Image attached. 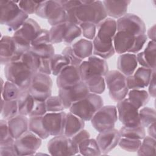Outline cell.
Instances as JSON below:
<instances>
[{"instance_id":"obj_1","label":"cell","mask_w":156,"mask_h":156,"mask_svg":"<svg viewBox=\"0 0 156 156\" xmlns=\"http://www.w3.org/2000/svg\"><path fill=\"white\" fill-rule=\"evenodd\" d=\"M17 3L13 1H0L1 24L7 26L10 31L17 30L29 18V15L23 12Z\"/></svg>"},{"instance_id":"obj_2","label":"cell","mask_w":156,"mask_h":156,"mask_svg":"<svg viewBox=\"0 0 156 156\" xmlns=\"http://www.w3.org/2000/svg\"><path fill=\"white\" fill-rule=\"evenodd\" d=\"M75 14L79 25L83 23L97 25L107 18L102 1L99 0L82 1V4L77 7Z\"/></svg>"},{"instance_id":"obj_3","label":"cell","mask_w":156,"mask_h":156,"mask_svg":"<svg viewBox=\"0 0 156 156\" xmlns=\"http://www.w3.org/2000/svg\"><path fill=\"white\" fill-rule=\"evenodd\" d=\"M103 105L104 101L101 96L89 93L84 98L73 104L69 110L83 121H88Z\"/></svg>"},{"instance_id":"obj_4","label":"cell","mask_w":156,"mask_h":156,"mask_svg":"<svg viewBox=\"0 0 156 156\" xmlns=\"http://www.w3.org/2000/svg\"><path fill=\"white\" fill-rule=\"evenodd\" d=\"M34 73L21 60L10 63L4 67L7 80L15 83L21 90L29 88Z\"/></svg>"},{"instance_id":"obj_5","label":"cell","mask_w":156,"mask_h":156,"mask_svg":"<svg viewBox=\"0 0 156 156\" xmlns=\"http://www.w3.org/2000/svg\"><path fill=\"white\" fill-rule=\"evenodd\" d=\"M104 79L111 99L118 102L126 98L129 90L126 76L118 70H112L108 71Z\"/></svg>"},{"instance_id":"obj_6","label":"cell","mask_w":156,"mask_h":156,"mask_svg":"<svg viewBox=\"0 0 156 156\" xmlns=\"http://www.w3.org/2000/svg\"><path fill=\"white\" fill-rule=\"evenodd\" d=\"M35 14L40 18L48 20L52 26L67 22L66 12L59 1H41Z\"/></svg>"},{"instance_id":"obj_7","label":"cell","mask_w":156,"mask_h":156,"mask_svg":"<svg viewBox=\"0 0 156 156\" xmlns=\"http://www.w3.org/2000/svg\"><path fill=\"white\" fill-rule=\"evenodd\" d=\"M41 29V28L36 21L29 18L20 28L14 32L12 37L22 49L27 51L30 49L32 41Z\"/></svg>"},{"instance_id":"obj_8","label":"cell","mask_w":156,"mask_h":156,"mask_svg":"<svg viewBox=\"0 0 156 156\" xmlns=\"http://www.w3.org/2000/svg\"><path fill=\"white\" fill-rule=\"evenodd\" d=\"M52 80L49 75L34 73L28 88L35 99L45 101L51 96Z\"/></svg>"},{"instance_id":"obj_9","label":"cell","mask_w":156,"mask_h":156,"mask_svg":"<svg viewBox=\"0 0 156 156\" xmlns=\"http://www.w3.org/2000/svg\"><path fill=\"white\" fill-rule=\"evenodd\" d=\"M117 120L116 107L109 105H103L99 108L90 121L93 127L98 132H101L113 128Z\"/></svg>"},{"instance_id":"obj_10","label":"cell","mask_w":156,"mask_h":156,"mask_svg":"<svg viewBox=\"0 0 156 156\" xmlns=\"http://www.w3.org/2000/svg\"><path fill=\"white\" fill-rule=\"evenodd\" d=\"M15 41L13 37L1 36L0 41V62L6 65L12 62L20 61L25 52Z\"/></svg>"},{"instance_id":"obj_11","label":"cell","mask_w":156,"mask_h":156,"mask_svg":"<svg viewBox=\"0 0 156 156\" xmlns=\"http://www.w3.org/2000/svg\"><path fill=\"white\" fill-rule=\"evenodd\" d=\"M47 149L51 155H73L79 152L78 145L64 135L51 138L48 143Z\"/></svg>"},{"instance_id":"obj_12","label":"cell","mask_w":156,"mask_h":156,"mask_svg":"<svg viewBox=\"0 0 156 156\" xmlns=\"http://www.w3.org/2000/svg\"><path fill=\"white\" fill-rule=\"evenodd\" d=\"M79 68L82 81H85L94 75L104 77L108 71V66L106 60L94 55L90 56L87 60L83 61Z\"/></svg>"},{"instance_id":"obj_13","label":"cell","mask_w":156,"mask_h":156,"mask_svg":"<svg viewBox=\"0 0 156 156\" xmlns=\"http://www.w3.org/2000/svg\"><path fill=\"white\" fill-rule=\"evenodd\" d=\"M42 139L30 130H27L15 140L14 147L16 155H34L40 147Z\"/></svg>"},{"instance_id":"obj_14","label":"cell","mask_w":156,"mask_h":156,"mask_svg":"<svg viewBox=\"0 0 156 156\" xmlns=\"http://www.w3.org/2000/svg\"><path fill=\"white\" fill-rule=\"evenodd\" d=\"M118 119L125 127H136L140 124L139 109L133 105L127 98L118 102Z\"/></svg>"},{"instance_id":"obj_15","label":"cell","mask_w":156,"mask_h":156,"mask_svg":"<svg viewBox=\"0 0 156 156\" xmlns=\"http://www.w3.org/2000/svg\"><path fill=\"white\" fill-rule=\"evenodd\" d=\"M90 93L85 83L81 80L77 84L68 87L58 88V96L61 98L65 109L84 98Z\"/></svg>"},{"instance_id":"obj_16","label":"cell","mask_w":156,"mask_h":156,"mask_svg":"<svg viewBox=\"0 0 156 156\" xmlns=\"http://www.w3.org/2000/svg\"><path fill=\"white\" fill-rule=\"evenodd\" d=\"M117 31H122L134 36L145 34L146 28L144 21L136 15L126 13L116 21Z\"/></svg>"},{"instance_id":"obj_17","label":"cell","mask_w":156,"mask_h":156,"mask_svg":"<svg viewBox=\"0 0 156 156\" xmlns=\"http://www.w3.org/2000/svg\"><path fill=\"white\" fill-rule=\"evenodd\" d=\"M66 113L47 112L42 116V123L44 130L51 136L63 135Z\"/></svg>"},{"instance_id":"obj_18","label":"cell","mask_w":156,"mask_h":156,"mask_svg":"<svg viewBox=\"0 0 156 156\" xmlns=\"http://www.w3.org/2000/svg\"><path fill=\"white\" fill-rule=\"evenodd\" d=\"M155 70L143 66L136 68L132 75L126 77L129 90H140L148 87Z\"/></svg>"},{"instance_id":"obj_19","label":"cell","mask_w":156,"mask_h":156,"mask_svg":"<svg viewBox=\"0 0 156 156\" xmlns=\"http://www.w3.org/2000/svg\"><path fill=\"white\" fill-rule=\"evenodd\" d=\"M120 138L119 130L113 128L99 132L96 140L102 155H107L117 145Z\"/></svg>"},{"instance_id":"obj_20","label":"cell","mask_w":156,"mask_h":156,"mask_svg":"<svg viewBox=\"0 0 156 156\" xmlns=\"http://www.w3.org/2000/svg\"><path fill=\"white\" fill-rule=\"evenodd\" d=\"M79 66L69 65L57 76L56 83L58 88H68L81 81Z\"/></svg>"},{"instance_id":"obj_21","label":"cell","mask_w":156,"mask_h":156,"mask_svg":"<svg viewBox=\"0 0 156 156\" xmlns=\"http://www.w3.org/2000/svg\"><path fill=\"white\" fill-rule=\"evenodd\" d=\"M96 37L101 41L112 43L117 32L116 21L112 18H106L96 25Z\"/></svg>"},{"instance_id":"obj_22","label":"cell","mask_w":156,"mask_h":156,"mask_svg":"<svg viewBox=\"0 0 156 156\" xmlns=\"http://www.w3.org/2000/svg\"><path fill=\"white\" fill-rule=\"evenodd\" d=\"M135 36L122 31H117L113 39L115 52L122 54L129 52L133 46Z\"/></svg>"},{"instance_id":"obj_23","label":"cell","mask_w":156,"mask_h":156,"mask_svg":"<svg viewBox=\"0 0 156 156\" xmlns=\"http://www.w3.org/2000/svg\"><path fill=\"white\" fill-rule=\"evenodd\" d=\"M27 116L18 114L7 120L9 133L15 140L29 130V118Z\"/></svg>"},{"instance_id":"obj_24","label":"cell","mask_w":156,"mask_h":156,"mask_svg":"<svg viewBox=\"0 0 156 156\" xmlns=\"http://www.w3.org/2000/svg\"><path fill=\"white\" fill-rule=\"evenodd\" d=\"M156 42L149 41L143 51L136 54L138 63L141 66L155 69Z\"/></svg>"},{"instance_id":"obj_25","label":"cell","mask_w":156,"mask_h":156,"mask_svg":"<svg viewBox=\"0 0 156 156\" xmlns=\"http://www.w3.org/2000/svg\"><path fill=\"white\" fill-rule=\"evenodd\" d=\"M138 64L136 54L129 52L121 54L117 60L118 71L126 77L134 73L137 68Z\"/></svg>"},{"instance_id":"obj_26","label":"cell","mask_w":156,"mask_h":156,"mask_svg":"<svg viewBox=\"0 0 156 156\" xmlns=\"http://www.w3.org/2000/svg\"><path fill=\"white\" fill-rule=\"evenodd\" d=\"M107 16L113 19L119 18L127 13L130 1H103Z\"/></svg>"},{"instance_id":"obj_27","label":"cell","mask_w":156,"mask_h":156,"mask_svg":"<svg viewBox=\"0 0 156 156\" xmlns=\"http://www.w3.org/2000/svg\"><path fill=\"white\" fill-rule=\"evenodd\" d=\"M85 127V121L70 112L66 113L63 135L71 138Z\"/></svg>"},{"instance_id":"obj_28","label":"cell","mask_w":156,"mask_h":156,"mask_svg":"<svg viewBox=\"0 0 156 156\" xmlns=\"http://www.w3.org/2000/svg\"><path fill=\"white\" fill-rule=\"evenodd\" d=\"M16 100L18 102V113L29 116L35 102V99L29 90H21Z\"/></svg>"},{"instance_id":"obj_29","label":"cell","mask_w":156,"mask_h":156,"mask_svg":"<svg viewBox=\"0 0 156 156\" xmlns=\"http://www.w3.org/2000/svg\"><path fill=\"white\" fill-rule=\"evenodd\" d=\"M93 54L103 59H108L112 57L115 53L113 42H102L95 37L93 41Z\"/></svg>"},{"instance_id":"obj_30","label":"cell","mask_w":156,"mask_h":156,"mask_svg":"<svg viewBox=\"0 0 156 156\" xmlns=\"http://www.w3.org/2000/svg\"><path fill=\"white\" fill-rule=\"evenodd\" d=\"M72 49L74 54L82 60L92 55L93 41L85 38H81L72 44Z\"/></svg>"},{"instance_id":"obj_31","label":"cell","mask_w":156,"mask_h":156,"mask_svg":"<svg viewBox=\"0 0 156 156\" xmlns=\"http://www.w3.org/2000/svg\"><path fill=\"white\" fill-rule=\"evenodd\" d=\"M128 100L138 109L144 107L149 102L150 96L144 90H129L127 93Z\"/></svg>"},{"instance_id":"obj_32","label":"cell","mask_w":156,"mask_h":156,"mask_svg":"<svg viewBox=\"0 0 156 156\" xmlns=\"http://www.w3.org/2000/svg\"><path fill=\"white\" fill-rule=\"evenodd\" d=\"M87 86L90 93L101 94L105 89V82L104 77L99 75H94L83 81Z\"/></svg>"},{"instance_id":"obj_33","label":"cell","mask_w":156,"mask_h":156,"mask_svg":"<svg viewBox=\"0 0 156 156\" xmlns=\"http://www.w3.org/2000/svg\"><path fill=\"white\" fill-rule=\"evenodd\" d=\"M79 152L85 156L101 155V152L96 139L88 138L78 146Z\"/></svg>"},{"instance_id":"obj_34","label":"cell","mask_w":156,"mask_h":156,"mask_svg":"<svg viewBox=\"0 0 156 156\" xmlns=\"http://www.w3.org/2000/svg\"><path fill=\"white\" fill-rule=\"evenodd\" d=\"M70 65L69 60L62 54H55L50 60V68L51 74L57 76L61 71Z\"/></svg>"},{"instance_id":"obj_35","label":"cell","mask_w":156,"mask_h":156,"mask_svg":"<svg viewBox=\"0 0 156 156\" xmlns=\"http://www.w3.org/2000/svg\"><path fill=\"white\" fill-rule=\"evenodd\" d=\"M1 114L2 118L7 121L19 114L17 100L5 101L1 98Z\"/></svg>"},{"instance_id":"obj_36","label":"cell","mask_w":156,"mask_h":156,"mask_svg":"<svg viewBox=\"0 0 156 156\" xmlns=\"http://www.w3.org/2000/svg\"><path fill=\"white\" fill-rule=\"evenodd\" d=\"M119 133L121 137L142 140L146 136V130L141 125L132 127L122 126L119 129Z\"/></svg>"},{"instance_id":"obj_37","label":"cell","mask_w":156,"mask_h":156,"mask_svg":"<svg viewBox=\"0 0 156 156\" xmlns=\"http://www.w3.org/2000/svg\"><path fill=\"white\" fill-rule=\"evenodd\" d=\"M29 130L37 135L42 140H45L50 136L43 127L42 123V116L29 117Z\"/></svg>"},{"instance_id":"obj_38","label":"cell","mask_w":156,"mask_h":156,"mask_svg":"<svg viewBox=\"0 0 156 156\" xmlns=\"http://www.w3.org/2000/svg\"><path fill=\"white\" fill-rule=\"evenodd\" d=\"M82 35V30L79 25L66 22V26L63 38V42L68 45L73 43Z\"/></svg>"},{"instance_id":"obj_39","label":"cell","mask_w":156,"mask_h":156,"mask_svg":"<svg viewBox=\"0 0 156 156\" xmlns=\"http://www.w3.org/2000/svg\"><path fill=\"white\" fill-rule=\"evenodd\" d=\"M21 89L15 83L7 80L1 89V98L5 101L16 100Z\"/></svg>"},{"instance_id":"obj_40","label":"cell","mask_w":156,"mask_h":156,"mask_svg":"<svg viewBox=\"0 0 156 156\" xmlns=\"http://www.w3.org/2000/svg\"><path fill=\"white\" fill-rule=\"evenodd\" d=\"M155 110L149 107H144L139 109L140 124L144 128L148 127L155 122Z\"/></svg>"},{"instance_id":"obj_41","label":"cell","mask_w":156,"mask_h":156,"mask_svg":"<svg viewBox=\"0 0 156 156\" xmlns=\"http://www.w3.org/2000/svg\"><path fill=\"white\" fill-rule=\"evenodd\" d=\"M142 140L141 144L136 151L137 154L144 156L155 155V139L150 136H145Z\"/></svg>"},{"instance_id":"obj_42","label":"cell","mask_w":156,"mask_h":156,"mask_svg":"<svg viewBox=\"0 0 156 156\" xmlns=\"http://www.w3.org/2000/svg\"><path fill=\"white\" fill-rule=\"evenodd\" d=\"M21 60L34 73L38 71L41 58L35 55L30 49L26 51L23 54Z\"/></svg>"},{"instance_id":"obj_43","label":"cell","mask_w":156,"mask_h":156,"mask_svg":"<svg viewBox=\"0 0 156 156\" xmlns=\"http://www.w3.org/2000/svg\"><path fill=\"white\" fill-rule=\"evenodd\" d=\"M30 50L40 58H51L55 54L54 48L51 43L31 46Z\"/></svg>"},{"instance_id":"obj_44","label":"cell","mask_w":156,"mask_h":156,"mask_svg":"<svg viewBox=\"0 0 156 156\" xmlns=\"http://www.w3.org/2000/svg\"><path fill=\"white\" fill-rule=\"evenodd\" d=\"M66 26V22L51 27L49 30V34L52 44H57L63 42Z\"/></svg>"},{"instance_id":"obj_45","label":"cell","mask_w":156,"mask_h":156,"mask_svg":"<svg viewBox=\"0 0 156 156\" xmlns=\"http://www.w3.org/2000/svg\"><path fill=\"white\" fill-rule=\"evenodd\" d=\"M141 144V140L132 139L120 136L118 145L122 149L126 151L130 152H135L138 151Z\"/></svg>"},{"instance_id":"obj_46","label":"cell","mask_w":156,"mask_h":156,"mask_svg":"<svg viewBox=\"0 0 156 156\" xmlns=\"http://www.w3.org/2000/svg\"><path fill=\"white\" fill-rule=\"evenodd\" d=\"M45 103L48 112H60L65 109L63 102L58 95L51 96L45 101Z\"/></svg>"},{"instance_id":"obj_47","label":"cell","mask_w":156,"mask_h":156,"mask_svg":"<svg viewBox=\"0 0 156 156\" xmlns=\"http://www.w3.org/2000/svg\"><path fill=\"white\" fill-rule=\"evenodd\" d=\"M41 1H18L19 7L27 15L35 13Z\"/></svg>"},{"instance_id":"obj_48","label":"cell","mask_w":156,"mask_h":156,"mask_svg":"<svg viewBox=\"0 0 156 156\" xmlns=\"http://www.w3.org/2000/svg\"><path fill=\"white\" fill-rule=\"evenodd\" d=\"M82 35L87 40H93L96 35V25L90 23H83L79 24Z\"/></svg>"},{"instance_id":"obj_49","label":"cell","mask_w":156,"mask_h":156,"mask_svg":"<svg viewBox=\"0 0 156 156\" xmlns=\"http://www.w3.org/2000/svg\"><path fill=\"white\" fill-rule=\"evenodd\" d=\"M50 43H51V41L50 38L49 30H48L45 29H41L35 38L32 41L31 46Z\"/></svg>"},{"instance_id":"obj_50","label":"cell","mask_w":156,"mask_h":156,"mask_svg":"<svg viewBox=\"0 0 156 156\" xmlns=\"http://www.w3.org/2000/svg\"><path fill=\"white\" fill-rule=\"evenodd\" d=\"M45 101H38L35 99L33 108L29 115V117L32 116H43L47 113Z\"/></svg>"},{"instance_id":"obj_51","label":"cell","mask_w":156,"mask_h":156,"mask_svg":"<svg viewBox=\"0 0 156 156\" xmlns=\"http://www.w3.org/2000/svg\"><path fill=\"white\" fill-rule=\"evenodd\" d=\"M147 39L148 38H147L146 34H143V35H140L138 36H135L134 43L133 44L132 48L129 51V53L136 54H138V52H140L141 51V49L143 48L146 43L147 42Z\"/></svg>"},{"instance_id":"obj_52","label":"cell","mask_w":156,"mask_h":156,"mask_svg":"<svg viewBox=\"0 0 156 156\" xmlns=\"http://www.w3.org/2000/svg\"><path fill=\"white\" fill-rule=\"evenodd\" d=\"M63 55L68 58L70 62V65L79 66L82 63L83 60L79 58L74 52L71 46H69L66 47L62 51V53Z\"/></svg>"},{"instance_id":"obj_53","label":"cell","mask_w":156,"mask_h":156,"mask_svg":"<svg viewBox=\"0 0 156 156\" xmlns=\"http://www.w3.org/2000/svg\"><path fill=\"white\" fill-rule=\"evenodd\" d=\"M14 141L6 143L0 144V155L1 156H13L16 155L15 147Z\"/></svg>"},{"instance_id":"obj_54","label":"cell","mask_w":156,"mask_h":156,"mask_svg":"<svg viewBox=\"0 0 156 156\" xmlns=\"http://www.w3.org/2000/svg\"><path fill=\"white\" fill-rule=\"evenodd\" d=\"M13 138L9 130V127L7 124V121L4 119L0 120V143L4 142L10 138Z\"/></svg>"},{"instance_id":"obj_55","label":"cell","mask_w":156,"mask_h":156,"mask_svg":"<svg viewBox=\"0 0 156 156\" xmlns=\"http://www.w3.org/2000/svg\"><path fill=\"white\" fill-rule=\"evenodd\" d=\"M90 138V133L85 129H82L80 131H79L78 133H77L76 135H74L73 136H72L71 138V140L79 146V144L82 143L83 141H85L86 140Z\"/></svg>"},{"instance_id":"obj_56","label":"cell","mask_w":156,"mask_h":156,"mask_svg":"<svg viewBox=\"0 0 156 156\" xmlns=\"http://www.w3.org/2000/svg\"><path fill=\"white\" fill-rule=\"evenodd\" d=\"M155 70L154 71L151 81L148 85V93L150 96L153 98H155L156 94V85H155Z\"/></svg>"},{"instance_id":"obj_57","label":"cell","mask_w":156,"mask_h":156,"mask_svg":"<svg viewBox=\"0 0 156 156\" xmlns=\"http://www.w3.org/2000/svg\"><path fill=\"white\" fill-rule=\"evenodd\" d=\"M147 38H149L151 41H155V25H153L151 27H150L147 32V34H146Z\"/></svg>"},{"instance_id":"obj_58","label":"cell","mask_w":156,"mask_h":156,"mask_svg":"<svg viewBox=\"0 0 156 156\" xmlns=\"http://www.w3.org/2000/svg\"><path fill=\"white\" fill-rule=\"evenodd\" d=\"M147 133L149 134V136L155 139V123L149 126L148 127H147Z\"/></svg>"}]
</instances>
